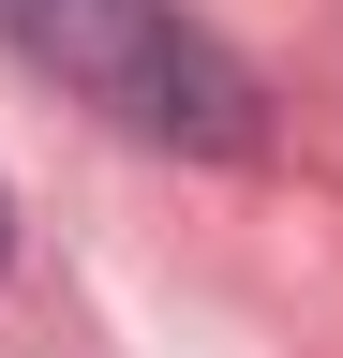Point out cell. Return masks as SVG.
<instances>
[{"instance_id": "7a4b0ae2", "label": "cell", "mask_w": 343, "mask_h": 358, "mask_svg": "<svg viewBox=\"0 0 343 358\" xmlns=\"http://www.w3.org/2000/svg\"><path fill=\"white\" fill-rule=\"evenodd\" d=\"M0 268H15V194H0Z\"/></svg>"}, {"instance_id": "6da1fadb", "label": "cell", "mask_w": 343, "mask_h": 358, "mask_svg": "<svg viewBox=\"0 0 343 358\" xmlns=\"http://www.w3.org/2000/svg\"><path fill=\"white\" fill-rule=\"evenodd\" d=\"M15 45L45 60L75 105H105L135 150H194V164H239L269 150V90L224 30H194L180 0H0Z\"/></svg>"}]
</instances>
